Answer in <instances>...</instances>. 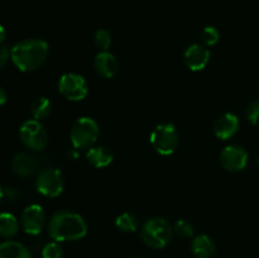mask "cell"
I'll use <instances>...</instances> for the list:
<instances>
[{"label":"cell","mask_w":259,"mask_h":258,"mask_svg":"<svg viewBox=\"0 0 259 258\" xmlns=\"http://www.w3.org/2000/svg\"><path fill=\"white\" fill-rule=\"evenodd\" d=\"M94 67L99 76H101L103 78H111L118 73L119 62L115 56L109 51H100L95 56Z\"/></svg>","instance_id":"obj_12"},{"label":"cell","mask_w":259,"mask_h":258,"mask_svg":"<svg viewBox=\"0 0 259 258\" xmlns=\"http://www.w3.org/2000/svg\"><path fill=\"white\" fill-rule=\"evenodd\" d=\"M86 159L89 163L95 168H105L109 164L113 162L114 154L108 147L105 146H98V147H91L88 149L86 153Z\"/></svg>","instance_id":"obj_14"},{"label":"cell","mask_w":259,"mask_h":258,"mask_svg":"<svg viewBox=\"0 0 259 258\" xmlns=\"http://www.w3.org/2000/svg\"><path fill=\"white\" fill-rule=\"evenodd\" d=\"M51 110H52V104H51L50 99L45 98V96L35 99L30 105V114L35 120L46 119L51 114Z\"/></svg>","instance_id":"obj_19"},{"label":"cell","mask_w":259,"mask_h":258,"mask_svg":"<svg viewBox=\"0 0 259 258\" xmlns=\"http://www.w3.org/2000/svg\"><path fill=\"white\" fill-rule=\"evenodd\" d=\"M219 30L215 27H206L201 33L202 43H204V46H207V47L217 45L219 42Z\"/></svg>","instance_id":"obj_24"},{"label":"cell","mask_w":259,"mask_h":258,"mask_svg":"<svg viewBox=\"0 0 259 258\" xmlns=\"http://www.w3.org/2000/svg\"><path fill=\"white\" fill-rule=\"evenodd\" d=\"M115 225L118 229L124 233H134L139 228V220L136 215L131 212H123L115 220Z\"/></svg>","instance_id":"obj_20"},{"label":"cell","mask_w":259,"mask_h":258,"mask_svg":"<svg viewBox=\"0 0 259 258\" xmlns=\"http://www.w3.org/2000/svg\"><path fill=\"white\" fill-rule=\"evenodd\" d=\"M129 258H144V257H142V255H132V257Z\"/></svg>","instance_id":"obj_31"},{"label":"cell","mask_w":259,"mask_h":258,"mask_svg":"<svg viewBox=\"0 0 259 258\" xmlns=\"http://www.w3.org/2000/svg\"><path fill=\"white\" fill-rule=\"evenodd\" d=\"M19 137L22 143L32 151H42L48 144V134L39 120L30 119L19 129Z\"/></svg>","instance_id":"obj_7"},{"label":"cell","mask_w":259,"mask_h":258,"mask_svg":"<svg viewBox=\"0 0 259 258\" xmlns=\"http://www.w3.org/2000/svg\"><path fill=\"white\" fill-rule=\"evenodd\" d=\"M220 163L229 172L242 171L248 163L247 151L243 147L235 144L225 147L220 153Z\"/></svg>","instance_id":"obj_9"},{"label":"cell","mask_w":259,"mask_h":258,"mask_svg":"<svg viewBox=\"0 0 259 258\" xmlns=\"http://www.w3.org/2000/svg\"><path fill=\"white\" fill-rule=\"evenodd\" d=\"M50 52L48 43L38 38L18 42L12 47V61L22 72H32L46 62Z\"/></svg>","instance_id":"obj_2"},{"label":"cell","mask_w":259,"mask_h":258,"mask_svg":"<svg viewBox=\"0 0 259 258\" xmlns=\"http://www.w3.org/2000/svg\"><path fill=\"white\" fill-rule=\"evenodd\" d=\"M12 60V48L8 46H0V71Z\"/></svg>","instance_id":"obj_26"},{"label":"cell","mask_w":259,"mask_h":258,"mask_svg":"<svg viewBox=\"0 0 259 258\" xmlns=\"http://www.w3.org/2000/svg\"><path fill=\"white\" fill-rule=\"evenodd\" d=\"M191 250L196 258H212L217 253V245L209 235L200 234L192 239Z\"/></svg>","instance_id":"obj_15"},{"label":"cell","mask_w":259,"mask_h":258,"mask_svg":"<svg viewBox=\"0 0 259 258\" xmlns=\"http://www.w3.org/2000/svg\"><path fill=\"white\" fill-rule=\"evenodd\" d=\"M19 229L17 218L10 212H0V235L5 238L14 237Z\"/></svg>","instance_id":"obj_18"},{"label":"cell","mask_w":259,"mask_h":258,"mask_svg":"<svg viewBox=\"0 0 259 258\" xmlns=\"http://www.w3.org/2000/svg\"><path fill=\"white\" fill-rule=\"evenodd\" d=\"M149 142L158 154L171 156L179 147V132L171 123L158 124L151 133Z\"/></svg>","instance_id":"obj_5"},{"label":"cell","mask_w":259,"mask_h":258,"mask_svg":"<svg viewBox=\"0 0 259 258\" xmlns=\"http://www.w3.org/2000/svg\"><path fill=\"white\" fill-rule=\"evenodd\" d=\"M99 125L90 116H81L73 123L71 128L70 138L73 148L81 151V149H90L94 147L99 138Z\"/></svg>","instance_id":"obj_4"},{"label":"cell","mask_w":259,"mask_h":258,"mask_svg":"<svg viewBox=\"0 0 259 258\" xmlns=\"http://www.w3.org/2000/svg\"><path fill=\"white\" fill-rule=\"evenodd\" d=\"M63 249L60 243L53 240V242L47 243L42 249V258H62Z\"/></svg>","instance_id":"obj_23"},{"label":"cell","mask_w":259,"mask_h":258,"mask_svg":"<svg viewBox=\"0 0 259 258\" xmlns=\"http://www.w3.org/2000/svg\"><path fill=\"white\" fill-rule=\"evenodd\" d=\"M94 45L100 51H108L111 46V34L106 29H98L94 34Z\"/></svg>","instance_id":"obj_21"},{"label":"cell","mask_w":259,"mask_h":258,"mask_svg":"<svg viewBox=\"0 0 259 258\" xmlns=\"http://www.w3.org/2000/svg\"><path fill=\"white\" fill-rule=\"evenodd\" d=\"M35 187L39 194L46 197H57L62 194L65 187V177L58 168L48 167L38 174Z\"/></svg>","instance_id":"obj_6"},{"label":"cell","mask_w":259,"mask_h":258,"mask_svg":"<svg viewBox=\"0 0 259 258\" xmlns=\"http://www.w3.org/2000/svg\"><path fill=\"white\" fill-rule=\"evenodd\" d=\"M61 95L70 101H81L89 93V86L85 78L78 73L68 72L61 76L58 82Z\"/></svg>","instance_id":"obj_8"},{"label":"cell","mask_w":259,"mask_h":258,"mask_svg":"<svg viewBox=\"0 0 259 258\" xmlns=\"http://www.w3.org/2000/svg\"><path fill=\"white\" fill-rule=\"evenodd\" d=\"M4 195L8 199L13 201V200H17L18 197H19V191H18V189H15V187H8L4 191Z\"/></svg>","instance_id":"obj_27"},{"label":"cell","mask_w":259,"mask_h":258,"mask_svg":"<svg viewBox=\"0 0 259 258\" xmlns=\"http://www.w3.org/2000/svg\"><path fill=\"white\" fill-rule=\"evenodd\" d=\"M184 60L187 67L194 72L202 71L210 61V51L207 50L206 46L195 43L187 48Z\"/></svg>","instance_id":"obj_11"},{"label":"cell","mask_w":259,"mask_h":258,"mask_svg":"<svg viewBox=\"0 0 259 258\" xmlns=\"http://www.w3.org/2000/svg\"><path fill=\"white\" fill-rule=\"evenodd\" d=\"M257 90H258V93H259V85H258V89H257Z\"/></svg>","instance_id":"obj_32"},{"label":"cell","mask_w":259,"mask_h":258,"mask_svg":"<svg viewBox=\"0 0 259 258\" xmlns=\"http://www.w3.org/2000/svg\"><path fill=\"white\" fill-rule=\"evenodd\" d=\"M4 39H5V29H4V27L0 24V45L4 42Z\"/></svg>","instance_id":"obj_29"},{"label":"cell","mask_w":259,"mask_h":258,"mask_svg":"<svg viewBox=\"0 0 259 258\" xmlns=\"http://www.w3.org/2000/svg\"><path fill=\"white\" fill-rule=\"evenodd\" d=\"M174 233H176L179 237L187 239V238L194 237V225L189 220L180 219L174 225Z\"/></svg>","instance_id":"obj_22"},{"label":"cell","mask_w":259,"mask_h":258,"mask_svg":"<svg viewBox=\"0 0 259 258\" xmlns=\"http://www.w3.org/2000/svg\"><path fill=\"white\" fill-rule=\"evenodd\" d=\"M174 227L167 219L153 217L147 220L141 229V239L146 245L153 249H162L172 239Z\"/></svg>","instance_id":"obj_3"},{"label":"cell","mask_w":259,"mask_h":258,"mask_svg":"<svg viewBox=\"0 0 259 258\" xmlns=\"http://www.w3.org/2000/svg\"><path fill=\"white\" fill-rule=\"evenodd\" d=\"M48 234L56 242L80 240L88 234V224L80 214L68 210H61L51 217Z\"/></svg>","instance_id":"obj_1"},{"label":"cell","mask_w":259,"mask_h":258,"mask_svg":"<svg viewBox=\"0 0 259 258\" xmlns=\"http://www.w3.org/2000/svg\"><path fill=\"white\" fill-rule=\"evenodd\" d=\"M3 196H4V191H3V189H2V187H0V202H2Z\"/></svg>","instance_id":"obj_30"},{"label":"cell","mask_w":259,"mask_h":258,"mask_svg":"<svg viewBox=\"0 0 259 258\" xmlns=\"http://www.w3.org/2000/svg\"><path fill=\"white\" fill-rule=\"evenodd\" d=\"M22 228L27 234L37 235L43 230L46 224V214L42 206L37 204L29 205L23 211L20 218Z\"/></svg>","instance_id":"obj_10"},{"label":"cell","mask_w":259,"mask_h":258,"mask_svg":"<svg viewBox=\"0 0 259 258\" xmlns=\"http://www.w3.org/2000/svg\"><path fill=\"white\" fill-rule=\"evenodd\" d=\"M0 258H32V254L22 243L8 240L0 244Z\"/></svg>","instance_id":"obj_17"},{"label":"cell","mask_w":259,"mask_h":258,"mask_svg":"<svg viewBox=\"0 0 259 258\" xmlns=\"http://www.w3.org/2000/svg\"><path fill=\"white\" fill-rule=\"evenodd\" d=\"M13 171L20 177H29L37 169V161L28 153H18L12 162Z\"/></svg>","instance_id":"obj_16"},{"label":"cell","mask_w":259,"mask_h":258,"mask_svg":"<svg viewBox=\"0 0 259 258\" xmlns=\"http://www.w3.org/2000/svg\"><path fill=\"white\" fill-rule=\"evenodd\" d=\"M245 115H247L248 121L250 124L259 126V99L252 101L248 105L247 110H245Z\"/></svg>","instance_id":"obj_25"},{"label":"cell","mask_w":259,"mask_h":258,"mask_svg":"<svg viewBox=\"0 0 259 258\" xmlns=\"http://www.w3.org/2000/svg\"><path fill=\"white\" fill-rule=\"evenodd\" d=\"M239 129V118L233 113H225L217 119L214 124V133L217 138L228 141L237 134Z\"/></svg>","instance_id":"obj_13"},{"label":"cell","mask_w":259,"mask_h":258,"mask_svg":"<svg viewBox=\"0 0 259 258\" xmlns=\"http://www.w3.org/2000/svg\"><path fill=\"white\" fill-rule=\"evenodd\" d=\"M7 100H8L7 91H5L4 89H3L2 86H0V106L4 105V104L7 103Z\"/></svg>","instance_id":"obj_28"}]
</instances>
